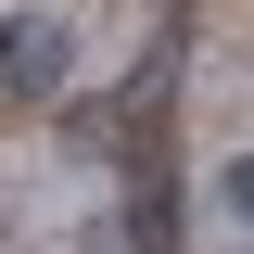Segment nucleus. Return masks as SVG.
Returning <instances> with one entry per match:
<instances>
[{
    "label": "nucleus",
    "mask_w": 254,
    "mask_h": 254,
    "mask_svg": "<svg viewBox=\"0 0 254 254\" xmlns=\"http://www.w3.org/2000/svg\"><path fill=\"white\" fill-rule=\"evenodd\" d=\"M76 76V26L64 13H0V115H38Z\"/></svg>",
    "instance_id": "obj_1"
},
{
    "label": "nucleus",
    "mask_w": 254,
    "mask_h": 254,
    "mask_svg": "<svg viewBox=\"0 0 254 254\" xmlns=\"http://www.w3.org/2000/svg\"><path fill=\"white\" fill-rule=\"evenodd\" d=\"M127 254H178V178H165V153H140V178H127Z\"/></svg>",
    "instance_id": "obj_2"
},
{
    "label": "nucleus",
    "mask_w": 254,
    "mask_h": 254,
    "mask_svg": "<svg viewBox=\"0 0 254 254\" xmlns=\"http://www.w3.org/2000/svg\"><path fill=\"white\" fill-rule=\"evenodd\" d=\"M216 203H229V216L254 229V153H229V165H216Z\"/></svg>",
    "instance_id": "obj_3"
}]
</instances>
